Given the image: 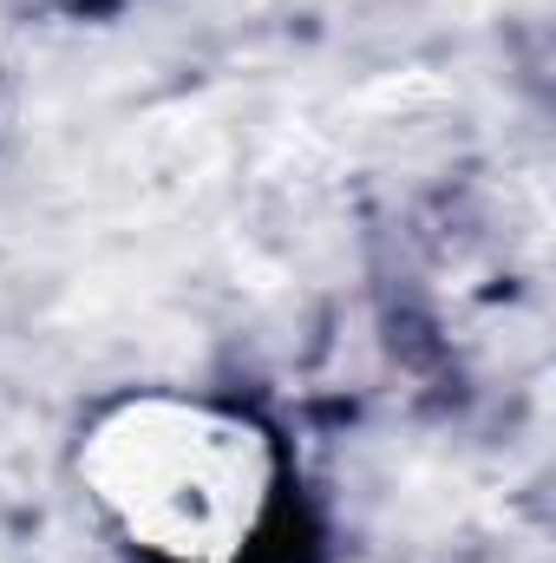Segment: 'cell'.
<instances>
[{
  "instance_id": "1",
  "label": "cell",
  "mask_w": 556,
  "mask_h": 563,
  "mask_svg": "<svg viewBox=\"0 0 556 563\" xmlns=\"http://www.w3.org/2000/svg\"><path fill=\"white\" fill-rule=\"evenodd\" d=\"M73 485L144 563H256L288 498V452L236 400L132 387L79 420Z\"/></svg>"
}]
</instances>
